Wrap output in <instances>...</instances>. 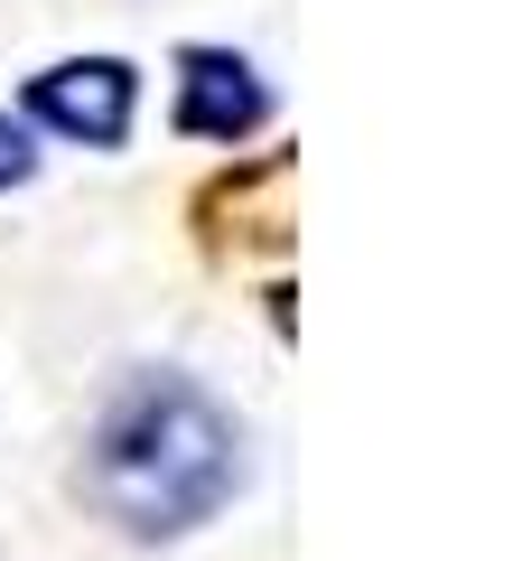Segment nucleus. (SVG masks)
Masks as SVG:
<instances>
[{
  "label": "nucleus",
  "mask_w": 532,
  "mask_h": 561,
  "mask_svg": "<svg viewBox=\"0 0 532 561\" xmlns=\"http://www.w3.org/2000/svg\"><path fill=\"white\" fill-rule=\"evenodd\" d=\"M243 486V431L187 375H131L84 431V496L131 542L197 534Z\"/></svg>",
  "instance_id": "1"
},
{
  "label": "nucleus",
  "mask_w": 532,
  "mask_h": 561,
  "mask_svg": "<svg viewBox=\"0 0 532 561\" xmlns=\"http://www.w3.org/2000/svg\"><path fill=\"white\" fill-rule=\"evenodd\" d=\"M131 103H140V76L122 57H66V66H47V76L28 84V113H38L47 131L84 140V150H113V140L131 131Z\"/></svg>",
  "instance_id": "2"
},
{
  "label": "nucleus",
  "mask_w": 532,
  "mask_h": 561,
  "mask_svg": "<svg viewBox=\"0 0 532 561\" xmlns=\"http://www.w3.org/2000/svg\"><path fill=\"white\" fill-rule=\"evenodd\" d=\"M262 113H271V94H262V76L243 57H224V47L177 57V131L187 140H243V131H262Z\"/></svg>",
  "instance_id": "3"
},
{
  "label": "nucleus",
  "mask_w": 532,
  "mask_h": 561,
  "mask_svg": "<svg viewBox=\"0 0 532 561\" xmlns=\"http://www.w3.org/2000/svg\"><path fill=\"white\" fill-rule=\"evenodd\" d=\"M28 169H38V150H28V122H10V113H0V187H20Z\"/></svg>",
  "instance_id": "4"
}]
</instances>
